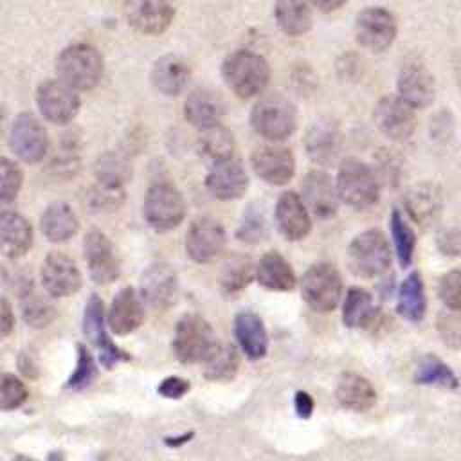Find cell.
Segmentation results:
<instances>
[{
    "instance_id": "cell-1",
    "label": "cell",
    "mask_w": 461,
    "mask_h": 461,
    "mask_svg": "<svg viewBox=\"0 0 461 461\" xmlns=\"http://www.w3.org/2000/svg\"><path fill=\"white\" fill-rule=\"evenodd\" d=\"M221 77L234 95L250 99L267 88L270 81V67L261 54L240 49L223 59Z\"/></svg>"
},
{
    "instance_id": "cell-2",
    "label": "cell",
    "mask_w": 461,
    "mask_h": 461,
    "mask_svg": "<svg viewBox=\"0 0 461 461\" xmlns=\"http://www.w3.org/2000/svg\"><path fill=\"white\" fill-rule=\"evenodd\" d=\"M103 56L88 43H72L65 47L56 59L58 79L76 92H86L97 86L103 77Z\"/></svg>"
},
{
    "instance_id": "cell-3",
    "label": "cell",
    "mask_w": 461,
    "mask_h": 461,
    "mask_svg": "<svg viewBox=\"0 0 461 461\" xmlns=\"http://www.w3.org/2000/svg\"><path fill=\"white\" fill-rule=\"evenodd\" d=\"M250 124L258 135L270 142H281L288 139L297 126L295 106L279 94H268L261 97L252 112Z\"/></svg>"
},
{
    "instance_id": "cell-4",
    "label": "cell",
    "mask_w": 461,
    "mask_h": 461,
    "mask_svg": "<svg viewBox=\"0 0 461 461\" xmlns=\"http://www.w3.org/2000/svg\"><path fill=\"white\" fill-rule=\"evenodd\" d=\"M349 267L355 276L376 277L391 265V249L385 234L380 229H367L357 234L348 249Z\"/></svg>"
},
{
    "instance_id": "cell-5",
    "label": "cell",
    "mask_w": 461,
    "mask_h": 461,
    "mask_svg": "<svg viewBox=\"0 0 461 461\" xmlns=\"http://www.w3.org/2000/svg\"><path fill=\"white\" fill-rule=\"evenodd\" d=\"M339 198L353 209H367L378 202L380 187L371 167L357 158H346L337 175Z\"/></svg>"
},
{
    "instance_id": "cell-6",
    "label": "cell",
    "mask_w": 461,
    "mask_h": 461,
    "mask_svg": "<svg viewBox=\"0 0 461 461\" xmlns=\"http://www.w3.org/2000/svg\"><path fill=\"white\" fill-rule=\"evenodd\" d=\"M146 223L157 232H169L178 227L185 216V202L180 191L169 182H155L144 196Z\"/></svg>"
},
{
    "instance_id": "cell-7",
    "label": "cell",
    "mask_w": 461,
    "mask_h": 461,
    "mask_svg": "<svg viewBox=\"0 0 461 461\" xmlns=\"http://www.w3.org/2000/svg\"><path fill=\"white\" fill-rule=\"evenodd\" d=\"M216 344L211 324L200 315L185 313L175 326L173 353L184 364L203 362Z\"/></svg>"
},
{
    "instance_id": "cell-8",
    "label": "cell",
    "mask_w": 461,
    "mask_h": 461,
    "mask_svg": "<svg viewBox=\"0 0 461 461\" xmlns=\"http://www.w3.org/2000/svg\"><path fill=\"white\" fill-rule=\"evenodd\" d=\"M301 295L304 303L321 313L337 308L342 297V277L331 263L312 265L301 279Z\"/></svg>"
},
{
    "instance_id": "cell-9",
    "label": "cell",
    "mask_w": 461,
    "mask_h": 461,
    "mask_svg": "<svg viewBox=\"0 0 461 461\" xmlns=\"http://www.w3.org/2000/svg\"><path fill=\"white\" fill-rule=\"evenodd\" d=\"M9 148L22 162H41L49 151L45 126L29 112L18 113L9 130Z\"/></svg>"
},
{
    "instance_id": "cell-10",
    "label": "cell",
    "mask_w": 461,
    "mask_h": 461,
    "mask_svg": "<svg viewBox=\"0 0 461 461\" xmlns=\"http://www.w3.org/2000/svg\"><path fill=\"white\" fill-rule=\"evenodd\" d=\"M36 104L45 121L68 124L79 112V95L61 79H45L36 88Z\"/></svg>"
},
{
    "instance_id": "cell-11",
    "label": "cell",
    "mask_w": 461,
    "mask_h": 461,
    "mask_svg": "<svg viewBox=\"0 0 461 461\" xmlns=\"http://www.w3.org/2000/svg\"><path fill=\"white\" fill-rule=\"evenodd\" d=\"M396 32L398 25L394 16L384 7H366L355 20L357 41L371 52H382L389 49L396 38Z\"/></svg>"
},
{
    "instance_id": "cell-12",
    "label": "cell",
    "mask_w": 461,
    "mask_h": 461,
    "mask_svg": "<svg viewBox=\"0 0 461 461\" xmlns=\"http://www.w3.org/2000/svg\"><path fill=\"white\" fill-rule=\"evenodd\" d=\"M83 254L90 277L99 285L113 283L119 277L121 263L112 241L97 229L92 227L83 240Z\"/></svg>"
},
{
    "instance_id": "cell-13",
    "label": "cell",
    "mask_w": 461,
    "mask_h": 461,
    "mask_svg": "<svg viewBox=\"0 0 461 461\" xmlns=\"http://www.w3.org/2000/svg\"><path fill=\"white\" fill-rule=\"evenodd\" d=\"M122 9L130 27L146 36L162 34L175 18L171 0H124Z\"/></svg>"
},
{
    "instance_id": "cell-14",
    "label": "cell",
    "mask_w": 461,
    "mask_h": 461,
    "mask_svg": "<svg viewBox=\"0 0 461 461\" xmlns=\"http://www.w3.org/2000/svg\"><path fill=\"white\" fill-rule=\"evenodd\" d=\"M225 245L223 225L211 216H202L194 220L185 234V252L200 265L214 261Z\"/></svg>"
},
{
    "instance_id": "cell-15",
    "label": "cell",
    "mask_w": 461,
    "mask_h": 461,
    "mask_svg": "<svg viewBox=\"0 0 461 461\" xmlns=\"http://www.w3.org/2000/svg\"><path fill=\"white\" fill-rule=\"evenodd\" d=\"M254 173L267 184L285 185L295 173V158L283 144H261L250 155Z\"/></svg>"
},
{
    "instance_id": "cell-16",
    "label": "cell",
    "mask_w": 461,
    "mask_h": 461,
    "mask_svg": "<svg viewBox=\"0 0 461 461\" xmlns=\"http://www.w3.org/2000/svg\"><path fill=\"white\" fill-rule=\"evenodd\" d=\"M83 331L86 339L97 348L101 364L104 367H113L117 362L128 360L130 357L119 349L112 339L106 333V315H104V306L99 295L92 294L86 308H85V317H83Z\"/></svg>"
},
{
    "instance_id": "cell-17",
    "label": "cell",
    "mask_w": 461,
    "mask_h": 461,
    "mask_svg": "<svg viewBox=\"0 0 461 461\" xmlns=\"http://www.w3.org/2000/svg\"><path fill=\"white\" fill-rule=\"evenodd\" d=\"M373 119L376 128L391 140H407L416 130L414 108L398 95L382 97L373 110Z\"/></svg>"
},
{
    "instance_id": "cell-18",
    "label": "cell",
    "mask_w": 461,
    "mask_h": 461,
    "mask_svg": "<svg viewBox=\"0 0 461 461\" xmlns=\"http://www.w3.org/2000/svg\"><path fill=\"white\" fill-rule=\"evenodd\" d=\"M40 276L43 288L52 297H68L81 286V274L77 265L63 252L47 254Z\"/></svg>"
},
{
    "instance_id": "cell-19",
    "label": "cell",
    "mask_w": 461,
    "mask_h": 461,
    "mask_svg": "<svg viewBox=\"0 0 461 461\" xmlns=\"http://www.w3.org/2000/svg\"><path fill=\"white\" fill-rule=\"evenodd\" d=\"M140 297L155 310H166L178 297V279L171 265L153 263L140 279Z\"/></svg>"
},
{
    "instance_id": "cell-20",
    "label": "cell",
    "mask_w": 461,
    "mask_h": 461,
    "mask_svg": "<svg viewBox=\"0 0 461 461\" xmlns=\"http://www.w3.org/2000/svg\"><path fill=\"white\" fill-rule=\"evenodd\" d=\"M396 90V95L414 110L425 108L434 99V77L421 61L411 59L400 68Z\"/></svg>"
},
{
    "instance_id": "cell-21",
    "label": "cell",
    "mask_w": 461,
    "mask_h": 461,
    "mask_svg": "<svg viewBox=\"0 0 461 461\" xmlns=\"http://www.w3.org/2000/svg\"><path fill=\"white\" fill-rule=\"evenodd\" d=\"M249 176L241 160L230 157L220 162H214L205 176L207 191L218 200H236L241 198L247 191Z\"/></svg>"
},
{
    "instance_id": "cell-22",
    "label": "cell",
    "mask_w": 461,
    "mask_h": 461,
    "mask_svg": "<svg viewBox=\"0 0 461 461\" xmlns=\"http://www.w3.org/2000/svg\"><path fill=\"white\" fill-rule=\"evenodd\" d=\"M276 225L277 230L290 241L306 238L312 230L310 211L303 198L294 191H285L276 203Z\"/></svg>"
},
{
    "instance_id": "cell-23",
    "label": "cell",
    "mask_w": 461,
    "mask_h": 461,
    "mask_svg": "<svg viewBox=\"0 0 461 461\" xmlns=\"http://www.w3.org/2000/svg\"><path fill=\"white\" fill-rule=\"evenodd\" d=\"M303 202L317 218L328 220L335 216L339 209V191L337 185L324 171H308L301 184Z\"/></svg>"
},
{
    "instance_id": "cell-24",
    "label": "cell",
    "mask_w": 461,
    "mask_h": 461,
    "mask_svg": "<svg viewBox=\"0 0 461 461\" xmlns=\"http://www.w3.org/2000/svg\"><path fill=\"white\" fill-rule=\"evenodd\" d=\"M108 328L115 335H128L144 322V306L131 286H124L115 294L106 315Z\"/></svg>"
},
{
    "instance_id": "cell-25",
    "label": "cell",
    "mask_w": 461,
    "mask_h": 461,
    "mask_svg": "<svg viewBox=\"0 0 461 461\" xmlns=\"http://www.w3.org/2000/svg\"><path fill=\"white\" fill-rule=\"evenodd\" d=\"M185 121L196 130H207L221 124L223 103L221 97L211 88H194L184 104Z\"/></svg>"
},
{
    "instance_id": "cell-26",
    "label": "cell",
    "mask_w": 461,
    "mask_h": 461,
    "mask_svg": "<svg viewBox=\"0 0 461 461\" xmlns=\"http://www.w3.org/2000/svg\"><path fill=\"white\" fill-rule=\"evenodd\" d=\"M32 245V225L16 211L0 212V252L16 259L27 254Z\"/></svg>"
},
{
    "instance_id": "cell-27",
    "label": "cell",
    "mask_w": 461,
    "mask_h": 461,
    "mask_svg": "<svg viewBox=\"0 0 461 461\" xmlns=\"http://www.w3.org/2000/svg\"><path fill=\"white\" fill-rule=\"evenodd\" d=\"M191 68L184 58L176 54L160 56L151 68V83L162 95L175 97L189 83Z\"/></svg>"
},
{
    "instance_id": "cell-28",
    "label": "cell",
    "mask_w": 461,
    "mask_h": 461,
    "mask_svg": "<svg viewBox=\"0 0 461 461\" xmlns=\"http://www.w3.org/2000/svg\"><path fill=\"white\" fill-rule=\"evenodd\" d=\"M335 396L344 409L353 412H366L376 403L373 384L358 373H344L339 378Z\"/></svg>"
},
{
    "instance_id": "cell-29",
    "label": "cell",
    "mask_w": 461,
    "mask_h": 461,
    "mask_svg": "<svg viewBox=\"0 0 461 461\" xmlns=\"http://www.w3.org/2000/svg\"><path fill=\"white\" fill-rule=\"evenodd\" d=\"M306 153L313 162H331L340 148V131L330 119H321L310 126L304 137Z\"/></svg>"
},
{
    "instance_id": "cell-30",
    "label": "cell",
    "mask_w": 461,
    "mask_h": 461,
    "mask_svg": "<svg viewBox=\"0 0 461 461\" xmlns=\"http://www.w3.org/2000/svg\"><path fill=\"white\" fill-rule=\"evenodd\" d=\"M234 335L238 346L250 360H259L267 355L268 337L263 321L250 312H241L234 319Z\"/></svg>"
},
{
    "instance_id": "cell-31",
    "label": "cell",
    "mask_w": 461,
    "mask_h": 461,
    "mask_svg": "<svg viewBox=\"0 0 461 461\" xmlns=\"http://www.w3.org/2000/svg\"><path fill=\"white\" fill-rule=\"evenodd\" d=\"M258 283L274 292H290L295 286V274L290 263L279 252H267L256 265Z\"/></svg>"
},
{
    "instance_id": "cell-32",
    "label": "cell",
    "mask_w": 461,
    "mask_h": 461,
    "mask_svg": "<svg viewBox=\"0 0 461 461\" xmlns=\"http://www.w3.org/2000/svg\"><path fill=\"white\" fill-rule=\"evenodd\" d=\"M40 229L49 241L61 243L70 240L77 232L79 221L74 209L68 203L54 202L43 211L40 220Z\"/></svg>"
},
{
    "instance_id": "cell-33",
    "label": "cell",
    "mask_w": 461,
    "mask_h": 461,
    "mask_svg": "<svg viewBox=\"0 0 461 461\" xmlns=\"http://www.w3.org/2000/svg\"><path fill=\"white\" fill-rule=\"evenodd\" d=\"M443 196L438 185L420 184L414 185L405 196V211L416 223H430L441 211Z\"/></svg>"
},
{
    "instance_id": "cell-34",
    "label": "cell",
    "mask_w": 461,
    "mask_h": 461,
    "mask_svg": "<svg viewBox=\"0 0 461 461\" xmlns=\"http://www.w3.org/2000/svg\"><path fill=\"white\" fill-rule=\"evenodd\" d=\"M274 18L285 34L301 36L312 27L310 0H276Z\"/></svg>"
},
{
    "instance_id": "cell-35",
    "label": "cell",
    "mask_w": 461,
    "mask_h": 461,
    "mask_svg": "<svg viewBox=\"0 0 461 461\" xmlns=\"http://www.w3.org/2000/svg\"><path fill=\"white\" fill-rule=\"evenodd\" d=\"M396 310L407 321L418 322L423 319L427 310V299L423 290V281L418 272H411L398 288Z\"/></svg>"
},
{
    "instance_id": "cell-36",
    "label": "cell",
    "mask_w": 461,
    "mask_h": 461,
    "mask_svg": "<svg viewBox=\"0 0 461 461\" xmlns=\"http://www.w3.org/2000/svg\"><path fill=\"white\" fill-rule=\"evenodd\" d=\"M375 317L376 308L373 304L371 294L360 286H351L346 292L342 304V322L348 328H367L373 324Z\"/></svg>"
},
{
    "instance_id": "cell-37",
    "label": "cell",
    "mask_w": 461,
    "mask_h": 461,
    "mask_svg": "<svg viewBox=\"0 0 461 461\" xmlns=\"http://www.w3.org/2000/svg\"><path fill=\"white\" fill-rule=\"evenodd\" d=\"M256 267L247 254H230L220 270V286L225 294H238L250 285Z\"/></svg>"
},
{
    "instance_id": "cell-38",
    "label": "cell",
    "mask_w": 461,
    "mask_h": 461,
    "mask_svg": "<svg viewBox=\"0 0 461 461\" xmlns=\"http://www.w3.org/2000/svg\"><path fill=\"white\" fill-rule=\"evenodd\" d=\"M196 146L198 153L203 158H209L212 164L234 157V137L223 124L202 130Z\"/></svg>"
},
{
    "instance_id": "cell-39",
    "label": "cell",
    "mask_w": 461,
    "mask_h": 461,
    "mask_svg": "<svg viewBox=\"0 0 461 461\" xmlns=\"http://www.w3.org/2000/svg\"><path fill=\"white\" fill-rule=\"evenodd\" d=\"M94 173L97 176V184L112 189H122L131 175V164L122 153L108 151L97 158Z\"/></svg>"
},
{
    "instance_id": "cell-40",
    "label": "cell",
    "mask_w": 461,
    "mask_h": 461,
    "mask_svg": "<svg viewBox=\"0 0 461 461\" xmlns=\"http://www.w3.org/2000/svg\"><path fill=\"white\" fill-rule=\"evenodd\" d=\"M202 364H203V376L207 380L225 382L236 375L240 367V358L234 346L218 342Z\"/></svg>"
},
{
    "instance_id": "cell-41",
    "label": "cell",
    "mask_w": 461,
    "mask_h": 461,
    "mask_svg": "<svg viewBox=\"0 0 461 461\" xmlns=\"http://www.w3.org/2000/svg\"><path fill=\"white\" fill-rule=\"evenodd\" d=\"M414 382L423 385H441L447 389H456L459 384L454 371L434 355H427L420 360Z\"/></svg>"
},
{
    "instance_id": "cell-42",
    "label": "cell",
    "mask_w": 461,
    "mask_h": 461,
    "mask_svg": "<svg viewBox=\"0 0 461 461\" xmlns=\"http://www.w3.org/2000/svg\"><path fill=\"white\" fill-rule=\"evenodd\" d=\"M389 227H391V236H393L398 261L402 267H409L412 261V256H414V247H416L414 232L398 209H393Z\"/></svg>"
},
{
    "instance_id": "cell-43",
    "label": "cell",
    "mask_w": 461,
    "mask_h": 461,
    "mask_svg": "<svg viewBox=\"0 0 461 461\" xmlns=\"http://www.w3.org/2000/svg\"><path fill=\"white\" fill-rule=\"evenodd\" d=\"M22 315H23V321L29 326H32V328H45V326H49L54 321L56 310L41 295H38L34 292H27L22 297Z\"/></svg>"
},
{
    "instance_id": "cell-44",
    "label": "cell",
    "mask_w": 461,
    "mask_h": 461,
    "mask_svg": "<svg viewBox=\"0 0 461 461\" xmlns=\"http://www.w3.org/2000/svg\"><path fill=\"white\" fill-rule=\"evenodd\" d=\"M23 184V175L20 166L0 155V203H9L13 202Z\"/></svg>"
},
{
    "instance_id": "cell-45",
    "label": "cell",
    "mask_w": 461,
    "mask_h": 461,
    "mask_svg": "<svg viewBox=\"0 0 461 461\" xmlns=\"http://www.w3.org/2000/svg\"><path fill=\"white\" fill-rule=\"evenodd\" d=\"M95 375H97V369H95V362H94L92 353L88 351L86 346L77 344V364H76V369H74L72 376L67 382V387L74 389V391L85 389L86 385H90L94 382Z\"/></svg>"
},
{
    "instance_id": "cell-46",
    "label": "cell",
    "mask_w": 461,
    "mask_h": 461,
    "mask_svg": "<svg viewBox=\"0 0 461 461\" xmlns=\"http://www.w3.org/2000/svg\"><path fill=\"white\" fill-rule=\"evenodd\" d=\"M27 400L25 384L14 375H0V411L18 409Z\"/></svg>"
},
{
    "instance_id": "cell-47",
    "label": "cell",
    "mask_w": 461,
    "mask_h": 461,
    "mask_svg": "<svg viewBox=\"0 0 461 461\" xmlns=\"http://www.w3.org/2000/svg\"><path fill=\"white\" fill-rule=\"evenodd\" d=\"M441 303L454 312H461V268L448 270L438 283Z\"/></svg>"
},
{
    "instance_id": "cell-48",
    "label": "cell",
    "mask_w": 461,
    "mask_h": 461,
    "mask_svg": "<svg viewBox=\"0 0 461 461\" xmlns=\"http://www.w3.org/2000/svg\"><path fill=\"white\" fill-rule=\"evenodd\" d=\"M438 333L441 340L450 348H461V312L450 310L448 313H439Z\"/></svg>"
},
{
    "instance_id": "cell-49",
    "label": "cell",
    "mask_w": 461,
    "mask_h": 461,
    "mask_svg": "<svg viewBox=\"0 0 461 461\" xmlns=\"http://www.w3.org/2000/svg\"><path fill=\"white\" fill-rule=\"evenodd\" d=\"M265 234V220H263V212L258 207H249V211L243 216V221L240 225V229L236 230V236L241 241H249V243H256L263 238Z\"/></svg>"
},
{
    "instance_id": "cell-50",
    "label": "cell",
    "mask_w": 461,
    "mask_h": 461,
    "mask_svg": "<svg viewBox=\"0 0 461 461\" xmlns=\"http://www.w3.org/2000/svg\"><path fill=\"white\" fill-rule=\"evenodd\" d=\"M124 198V193L122 189H112V187H106V185H101L97 184L95 187L90 189V198H88V203L92 205V209L99 211H106V209H113L117 207Z\"/></svg>"
},
{
    "instance_id": "cell-51",
    "label": "cell",
    "mask_w": 461,
    "mask_h": 461,
    "mask_svg": "<svg viewBox=\"0 0 461 461\" xmlns=\"http://www.w3.org/2000/svg\"><path fill=\"white\" fill-rule=\"evenodd\" d=\"M187 391H189V382L180 376H169V378L162 380L158 385V394L164 398H171V400L182 398Z\"/></svg>"
},
{
    "instance_id": "cell-52",
    "label": "cell",
    "mask_w": 461,
    "mask_h": 461,
    "mask_svg": "<svg viewBox=\"0 0 461 461\" xmlns=\"http://www.w3.org/2000/svg\"><path fill=\"white\" fill-rule=\"evenodd\" d=\"M439 249L445 254H461V230L459 229H452L447 230L439 240H438Z\"/></svg>"
},
{
    "instance_id": "cell-53",
    "label": "cell",
    "mask_w": 461,
    "mask_h": 461,
    "mask_svg": "<svg viewBox=\"0 0 461 461\" xmlns=\"http://www.w3.org/2000/svg\"><path fill=\"white\" fill-rule=\"evenodd\" d=\"M13 328H14L13 308L4 297H0V340L5 339L7 335H11Z\"/></svg>"
},
{
    "instance_id": "cell-54",
    "label": "cell",
    "mask_w": 461,
    "mask_h": 461,
    "mask_svg": "<svg viewBox=\"0 0 461 461\" xmlns=\"http://www.w3.org/2000/svg\"><path fill=\"white\" fill-rule=\"evenodd\" d=\"M294 405H295V412L299 418L308 420L313 412V398L304 393V391H297L295 398H294Z\"/></svg>"
},
{
    "instance_id": "cell-55",
    "label": "cell",
    "mask_w": 461,
    "mask_h": 461,
    "mask_svg": "<svg viewBox=\"0 0 461 461\" xmlns=\"http://www.w3.org/2000/svg\"><path fill=\"white\" fill-rule=\"evenodd\" d=\"M348 0H310L312 5H315L319 11L330 13V11H337L339 7H342Z\"/></svg>"
},
{
    "instance_id": "cell-56",
    "label": "cell",
    "mask_w": 461,
    "mask_h": 461,
    "mask_svg": "<svg viewBox=\"0 0 461 461\" xmlns=\"http://www.w3.org/2000/svg\"><path fill=\"white\" fill-rule=\"evenodd\" d=\"M191 436H193V432H187V434H185V436H182V438H180V436L167 438V439H166V443H167V445H171V447H180V445H184L185 441H189V439H191Z\"/></svg>"
},
{
    "instance_id": "cell-57",
    "label": "cell",
    "mask_w": 461,
    "mask_h": 461,
    "mask_svg": "<svg viewBox=\"0 0 461 461\" xmlns=\"http://www.w3.org/2000/svg\"><path fill=\"white\" fill-rule=\"evenodd\" d=\"M14 461H34V459L27 457V456H16V457H14Z\"/></svg>"
},
{
    "instance_id": "cell-58",
    "label": "cell",
    "mask_w": 461,
    "mask_h": 461,
    "mask_svg": "<svg viewBox=\"0 0 461 461\" xmlns=\"http://www.w3.org/2000/svg\"><path fill=\"white\" fill-rule=\"evenodd\" d=\"M457 79H459V88H461V67L457 68Z\"/></svg>"
}]
</instances>
